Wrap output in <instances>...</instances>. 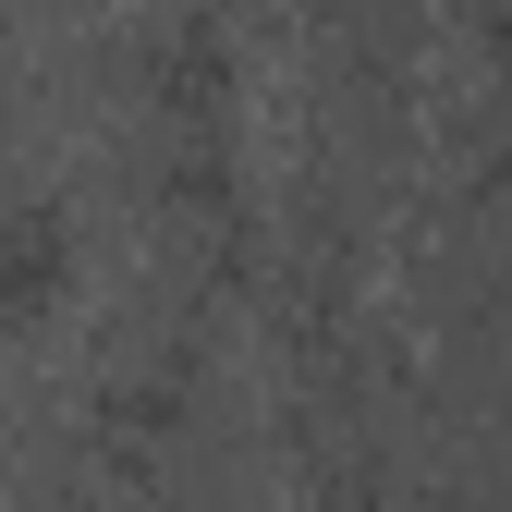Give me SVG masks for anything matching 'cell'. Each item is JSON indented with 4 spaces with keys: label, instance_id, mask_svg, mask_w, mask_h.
I'll return each instance as SVG.
<instances>
[{
    "label": "cell",
    "instance_id": "obj_1",
    "mask_svg": "<svg viewBox=\"0 0 512 512\" xmlns=\"http://www.w3.org/2000/svg\"><path fill=\"white\" fill-rule=\"evenodd\" d=\"M61 293H74V232L61 208H0V330H49Z\"/></svg>",
    "mask_w": 512,
    "mask_h": 512
},
{
    "label": "cell",
    "instance_id": "obj_2",
    "mask_svg": "<svg viewBox=\"0 0 512 512\" xmlns=\"http://www.w3.org/2000/svg\"><path fill=\"white\" fill-rule=\"evenodd\" d=\"M159 110H171V122H220V110H232V49H220V25H183V37H171Z\"/></svg>",
    "mask_w": 512,
    "mask_h": 512
},
{
    "label": "cell",
    "instance_id": "obj_3",
    "mask_svg": "<svg viewBox=\"0 0 512 512\" xmlns=\"http://www.w3.org/2000/svg\"><path fill=\"white\" fill-rule=\"evenodd\" d=\"M476 49L500 61V86H512V0H476Z\"/></svg>",
    "mask_w": 512,
    "mask_h": 512
}]
</instances>
